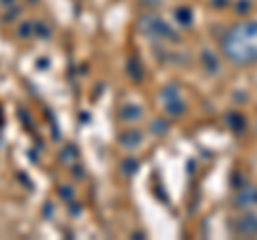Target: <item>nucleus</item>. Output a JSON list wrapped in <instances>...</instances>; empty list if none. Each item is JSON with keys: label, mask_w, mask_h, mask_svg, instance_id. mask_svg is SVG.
Here are the masks:
<instances>
[{"label": "nucleus", "mask_w": 257, "mask_h": 240, "mask_svg": "<svg viewBox=\"0 0 257 240\" xmlns=\"http://www.w3.org/2000/svg\"><path fill=\"white\" fill-rule=\"evenodd\" d=\"M161 99H163V107L170 116H178L184 111V103H182V97L176 84H167L163 88V92H161Z\"/></svg>", "instance_id": "f03ea898"}, {"label": "nucleus", "mask_w": 257, "mask_h": 240, "mask_svg": "<svg viewBox=\"0 0 257 240\" xmlns=\"http://www.w3.org/2000/svg\"><path fill=\"white\" fill-rule=\"evenodd\" d=\"M176 22H178L180 26H191V22H193L191 9H187V7H180V9H176Z\"/></svg>", "instance_id": "0eeeda50"}, {"label": "nucleus", "mask_w": 257, "mask_h": 240, "mask_svg": "<svg viewBox=\"0 0 257 240\" xmlns=\"http://www.w3.org/2000/svg\"><path fill=\"white\" fill-rule=\"evenodd\" d=\"M120 167H122V172H124V174H135V172H138V161H135L133 157H131V159H124Z\"/></svg>", "instance_id": "9b49d317"}, {"label": "nucleus", "mask_w": 257, "mask_h": 240, "mask_svg": "<svg viewBox=\"0 0 257 240\" xmlns=\"http://www.w3.org/2000/svg\"><path fill=\"white\" fill-rule=\"evenodd\" d=\"M248 7H251V3H248V0H242V3H238L236 9L238 11H244V9H248Z\"/></svg>", "instance_id": "2eb2a0df"}, {"label": "nucleus", "mask_w": 257, "mask_h": 240, "mask_svg": "<svg viewBox=\"0 0 257 240\" xmlns=\"http://www.w3.org/2000/svg\"><path fill=\"white\" fill-rule=\"evenodd\" d=\"M120 118L126 120V123H138V120L144 118V109L138 105V103H124L122 107H120Z\"/></svg>", "instance_id": "39448f33"}, {"label": "nucleus", "mask_w": 257, "mask_h": 240, "mask_svg": "<svg viewBox=\"0 0 257 240\" xmlns=\"http://www.w3.org/2000/svg\"><path fill=\"white\" fill-rule=\"evenodd\" d=\"M202 62L206 65V69L210 71V73H216L219 71V62H216V58H214V54L212 52H202Z\"/></svg>", "instance_id": "6e6552de"}, {"label": "nucleus", "mask_w": 257, "mask_h": 240, "mask_svg": "<svg viewBox=\"0 0 257 240\" xmlns=\"http://www.w3.org/2000/svg\"><path fill=\"white\" fill-rule=\"evenodd\" d=\"M229 0H212V5H216V7H223V5H227Z\"/></svg>", "instance_id": "f3484780"}, {"label": "nucleus", "mask_w": 257, "mask_h": 240, "mask_svg": "<svg viewBox=\"0 0 257 240\" xmlns=\"http://www.w3.org/2000/svg\"><path fill=\"white\" fill-rule=\"evenodd\" d=\"M15 3V0H0V5H3V7H7V5H13Z\"/></svg>", "instance_id": "a211bd4d"}, {"label": "nucleus", "mask_w": 257, "mask_h": 240, "mask_svg": "<svg viewBox=\"0 0 257 240\" xmlns=\"http://www.w3.org/2000/svg\"><path fill=\"white\" fill-rule=\"evenodd\" d=\"M58 193H60V197H64V199H69L71 195H73V191H71V187H67V185H64L60 191H58Z\"/></svg>", "instance_id": "4468645a"}, {"label": "nucleus", "mask_w": 257, "mask_h": 240, "mask_svg": "<svg viewBox=\"0 0 257 240\" xmlns=\"http://www.w3.org/2000/svg\"><path fill=\"white\" fill-rule=\"evenodd\" d=\"M150 131L155 133V135H163L167 131V123L163 118H157V120H152L150 123Z\"/></svg>", "instance_id": "9d476101"}, {"label": "nucleus", "mask_w": 257, "mask_h": 240, "mask_svg": "<svg viewBox=\"0 0 257 240\" xmlns=\"http://www.w3.org/2000/svg\"><path fill=\"white\" fill-rule=\"evenodd\" d=\"M35 33H37V37L47 39V37H50V26L43 24V22H35Z\"/></svg>", "instance_id": "f8f14e48"}, {"label": "nucleus", "mask_w": 257, "mask_h": 240, "mask_svg": "<svg viewBox=\"0 0 257 240\" xmlns=\"http://www.w3.org/2000/svg\"><path fill=\"white\" fill-rule=\"evenodd\" d=\"M77 159V150H75V146H67L62 150V155H60V161L64 163V165H71Z\"/></svg>", "instance_id": "1a4fd4ad"}, {"label": "nucleus", "mask_w": 257, "mask_h": 240, "mask_svg": "<svg viewBox=\"0 0 257 240\" xmlns=\"http://www.w3.org/2000/svg\"><path fill=\"white\" fill-rule=\"evenodd\" d=\"M142 144V133L140 131H124L120 135V146L124 150H135Z\"/></svg>", "instance_id": "423d86ee"}, {"label": "nucleus", "mask_w": 257, "mask_h": 240, "mask_svg": "<svg viewBox=\"0 0 257 240\" xmlns=\"http://www.w3.org/2000/svg\"><path fill=\"white\" fill-rule=\"evenodd\" d=\"M223 54L234 65H248L257 60V20L236 24L223 37Z\"/></svg>", "instance_id": "f257e3e1"}, {"label": "nucleus", "mask_w": 257, "mask_h": 240, "mask_svg": "<svg viewBox=\"0 0 257 240\" xmlns=\"http://www.w3.org/2000/svg\"><path fill=\"white\" fill-rule=\"evenodd\" d=\"M234 202H236L238 208H253V206H257V187L246 185L242 189H238Z\"/></svg>", "instance_id": "20e7f679"}, {"label": "nucleus", "mask_w": 257, "mask_h": 240, "mask_svg": "<svg viewBox=\"0 0 257 240\" xmlns=\"http://www.w3.org/2000/svg\"><path fill=\"white\" fill-rule=\"evenodd\" d=\"M73 176H77V178H82V176H84V172H82V167H73Z\"/></svg>", "instance_id": "dca6fc26"}, {"label": "nucleus", "mask_w": 257, "mask_h": 240, "mask_svg": "<svg viewBox=\"0 0 257 240\" xmlns=\"http://www.w3.org/2000/svg\"><path fill=\"white\" fill-rule=\"evenodd\" d=\"M35 33V24H22L20 26V37H30Z\"/></svg>", "instance_id": "ddd939ff"}, {"label": "nucleus", "mask_w": 257, "mask_h": 240, "mask_svg": "<svg viewBox=\"0 0 257 240\" xmlns=\"http://www.w3.org/2000/svg\"><path fill=\"white\" fill-rule=\"evenodd\" d=\"M234 231L238 236H257V214L242 212L238 219H234Z\"/></svg>", "instance_id": "7ed1b4c3"}]
</instances>
